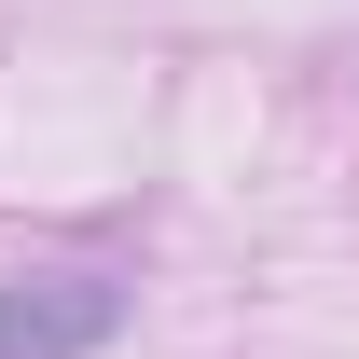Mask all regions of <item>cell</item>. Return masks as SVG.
<instances>
[{
	"instance_id": "6da1fadb",
	"label": "cell",
	"mask_w": 359,
	"mask_h": 359,
	"mask_svg": "<svg viewBox=\"0 0 359 359\" xmlns=\"http://www.w3.org/2000/svg\"><path fill=\"white\" fill-rule=\"evenodd\" d=\"M111 318H125L111 276H14L0 290V359H97Z\"/></svg>"
}]
</instances>
